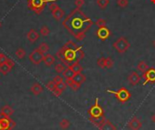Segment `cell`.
<instances>
[{"mask_svg":"<svg viewBox=\"0 0 155 130\" xmlns=\"http://www.w3.org/2000/svg\"><path fill=\"white\" fill-rule=\"evenodd\" d=\"M13 114H14V109L10 106H7H7H4L1 108V111H0V115L3 116L4 117H9Z\"/></svg>","mask_w":155,"mask_h":130,"instance_id":"cell-13","label":"cell"},{"mask_svg":"<svg viewBox=\"0 0 155 130\" xmlns=\"http://www.w3.org/2000/svg\"><path fill=\"white\" fill-rule=\"evenodd\" d=\"M152 3H154V4H155V0H152Z\"/></svg>","mask_w":155,"mask_h":130,"instance_id":"cell-44","label":"cell"},{"mask_svg":"<svg viewBox=\"0 0 155 130\" xmlns=\"http://www.w3.org/2000/svg\"><path fill=\"white\" fill-rule=\"evenodd\" d=\"M113 47L118 53L122 54V53H125L126 51H128V49L130 48V47H131V44H130L128 39L125 38L124 36H121V38H117L114 42Z\"/></svg>","mask_w":155,"mask_h":130,"instance_id":"cell-2","label":"cell"},{"mask_svg":"<svg viewBox=\"0 0 155 130\" xmlns=\"http://www.w3.org/2000/svg\"><path fill=\"white\" fill-rule=\"evenodd\" d=\"M83 22L80 18H73V21H72V26L75 29V28H81L82 27V25H83Z\"/></svg>","mask_w":155,"mask_h":130,"instance_id":"cell-24","label":"cell"},{"mask_svg":"<svg viewBox=\"0 0 155 130\" xmlns=\"http://www.w3.org/2000/svg\"><path fill=\"white\" fill-rule=\"evenodd\" d=\"M64 80H65V79H64V77L57 75V76H55V77L53 78V82H54L55 85H58V84H60V83L65 82Z\"/></svg>","mask_w":155,"mask_h":130,"instance_id":"cell-31","label":"cell"},{"mask_svg":"<svg viewBox=\"0 0 155 130\" xmlns=\"http://www.w3.org/2000/svg\"><path fill=\"white\" fill-rule=\"evenodd\" d=\"M60 7L56 4V3H54V2H51L50 5H49V10H50L51 12H54L55 10H57Z\"/></svg>","mask_w":155,"mask_h":130,"instance_id":"cell-36","label":"cell"},{"mask_svg":"<svg viewBox=\"0 0 155 130\" xmlns=\"http://www.w3.org/2000/svg\"><path fill=\"white\" fill-rule=\"evenodd\" d=\"M152 121L155 124V114H153L152 116Z\"/></svg>","mask_w":155,"mask_h":130,"instance_id":"cell-42","label":"cell"},{"mask_svg":"<svg viewBox=\"0 0 155 130\" xmlns=\"http://www.w3.org/2000/svg\"><path fill=\"white\" fill-rule=\"evenodd\" d=\"M96 3L101 9H104L109 5V0H96Z\"/></svg>","mask_w":155,"mask_h":130,"instance_id":"cell-28","label":"cell"},{"mask_svg":"<svg viewBox=\"0 0 155 130\" xmlns=\"http://www.w3.org/2000/svg\"><path fill=\"white\" fill-rule=\"evenodd\" d=\"M149 69V66L145 61H140L137 65V70L141 73H145Z\"/></svg>","mask_w":155,"mask_h":130,"instance_id":"cell-20","label":"cell"},{"mask_svg":"<svg viewBox=\"0 0 155 130\" xmlns=\"http://www.w3.org/2000/svg\"><path fill=\"white\" fill-rule=\"evenodd\" d=\"M43 62L46 64V66H51L52 65L54 64L55 62V57H54L53 55L50 54H46L44 55V58H43Z\"/></svg>","mask_w":155,"mask_h":130,"instance_id":"cell-16","label":"cell"},{"mask_svg":"<svg viewBox=\"0 0 155 130\" xmlns=\"http://www.w3.org/2000/svg\"><path fill=\"white\" fill-rule=\"evenodd\" d=\"M11 124L12 122L7 117H2V118H0V130H9Z\"/></svg>","mask_w":155,"mask_h":130,"instance_id":"cell-14","label":"cell"},{"mask_svg":"<svg viewBox=\"0 0 155 130\" xmlns=\"http://www.w3.org/2000/svg\"><path fill=\"white\" fill-rule=\"evenodd\" d=\"M62 75H63V77L66 79V78H73L75 74H74V72L70 68V66H68L64 70V72L62 73Z\"/></svg>","mask_w":155,"mask_h":130,"instance_id":"cell-21","label":"cell"},{"mask_svg":"<svg viewBox=\"0 0 155 130\" xmlns=\"http://www.w3.org/2000/svg\"><path fill=\"white\" fill-rule=\"evenodd\" d=\"M14 66H15L14 61L8 58L4 63L0 64V73H2L3 75H7V74H8L12 70Z\"/></svg>","mask_w":155,"mask_h":130,"instance_id":"cell-6","label":"cell"},{"mask_svg":"<svg viewBox=\"0 0 155 130\" xmlns=\"http://www.w3.org/2000/svg\"><path fill=\"white\" fill-rule=\"evenodd\" d=\"M70 126H71L70 121L68 120V119H66V118H63L59 122V127H60L61 129H63V130L68 129V128L70 127Z\"/></svg>","mask_w":155,"mask_h":130,"instance_id":"cell-22","label":"cell"},{"mask_svg":"<svg viewBox=\"0 0 155 130\" xmlns=\"http://www.w3.org/2000/svg\"><path fill=\"white\" fill-rule=\"evenodd\" d=\"M141 81V77L139 76V74L135 71L131 72V74L128 76V82L131 84L132 86H136L138 85Z\"/></svg>","mask_w":155,"mask_h":130,"instance_id":"cell-9","label":"cell"},{"mask_svg":"<svg viewBox=\"0 0 155 130\" xmlns=\"http://www.w3.org/2000/svg\"><path fill=\"white\" fill-rule=\"evenodd\" d=\"M116 3H117V5H119V7L122 8H127L128 5H129V1H128V0H117Z\"/></svg>","mask_w":155,"mask_h":130,"instance_id":"cell-30","label":"cell"},{"mask_svg":"<svg viewBox=\"0 0 155 130\" xmlns=\"http://www.w3.org/2000/svg\"><path fill=\"white\" fill-rule=\"evenodd\" d=\"M43 90H44V88H43V86H42L39 83H35V84H34L32 86H31V88H30L31 93H32V94L35 95V96H38V95H40L41 93L43 92Z\"/></svg>","mask_w":155,"mask_h":130,"instance_id":"cell-15","label":"cell"},{"mask_svg":"<svg viewBox=\"0 0 155 130\" xmlns=\"http://www.w3.org/2000/svg\"><path fill=\"white\" fill-rule=\"evenodd\" d=\"M27 39H28L29 42H31V43H35L37 40L39 39L40 34L37 32L35 29L32 28V29H30V30L28 31V33L27 34Z\"/></svg>","mask_w":155,"mask_h":130,"instance_id":"cell-10","label":"cell"},{"mask_svg":"<svg viewBox=\"0 0 155 130\" xmlns=\"http://www.w3.org/2000/svg\"><path fill=\"white\" fill-rule=\"evenodd\" d=\"M108 93H111L116 96V98L118 99L120 102L124 103L128 101L130 98H131V93L129 92L128 89L124 88H121L118 91H111V90H107Z\"/></svg>","mask_w":155,"mask_h":130,"instance_id":"cell-3","label":"cell"},{"mask_svg":"<svg viewBox=\"0 0 155 130\" xmlns=\"http://www.w3.org/2000/svg\"><path fill=\"white\" fill-rule=\"evenodd\" d=\"M1 27H2V23H1V21H0V28H1Z\"/></svg>","mask_w":155,"mask_h":130,"instance_id":"cell-43","label":"cell"},{"mask_svg":"<svg viewBox=\"0 0 155 130\" xmlns=\"http://www.w3.org/2000/svg\"><path fill=\"white\" fill-rule=\"evenodd\" d=\"M88 113L91 116V118H92V119H99L103 116V108L101 107V106L98 103V98L95 99V104L89 109Z\"/></svg>","mask_w":155,"mask_h":130,"instance_id":"cell-4","label":"cell"},{"mask_svg":"<svg viewBox=\"0 0 155 130\" xmlns=\"http://www.w3.org/2000/svg\"><path fill=\"white\" fill-rule=\"evenodd\" d=\"M73 81H74V82L79 83V84H81V85H82L83 83L85 82L86 77L84 75L83 73H77V74H75V75L73 76Z\"/></svg>","mask_w":155,"mask_h":130,"instance_id":"cell-19","label":"cell"},{"mask_svg":"<svg viewBox=\"0 0 155 130\" xmlns=\"http://www.w3.org/2000/svg\"><path fill=\"white\" fill-rule=\"evenodd\" d=\"M70 88L73 91H78L79 88H81V84H79V83H76V82H73V84L70 86Z\"/></svg>","mask_w":155,"mask_h":130,"instance_id":"cell-37","label":"cell"},{"mask_svg":"<svg viewBox=\"0 0 155 130\" xmlns=\"http://www.w3.org/2000/svg\"><path fill=\"white\" fill-rule=\"evenodd\" d=\"M65 69V66L63 64H56L54 66V70L56 73H63Z\"/></svg>","mask_w":155,"mask_h":130,"instance_id":"cell-32","label":"cell"},{"mask_svg":"<svg viewBox=\"0 0 155 130\" xmlns=\"http://www.w3.org/2000/svg\"><path fill=\"white\" fill-rule=\"evenodd\" d=\"M70 68L74 72V74H77V73H82L83 72V66L80 65L79 61H75L73 62V63L69 66Z\"/></svg>","mask_w":155,"mask_h":130,"instance_id":"cell-18","label":"cell"},{"mask_svg":"<svg viewBox=\"0 0 155 130\" xmlns=\"http://www.w3.org/2000/svg\"><path fill=\"white\" fill-rule=\"evenodd\" d=\"M74 5H75V7L78 9L81 8L83 5H84V0H75V1H74Z\"/></svg>","mask_w":155,"mask_h":130,"instance_id":"cell-38","label":"cell"},{"mask_svg":"<svg viewBox=\"0 0 155 130\" xmlns=\"http://www.w3.org/2000/svg\"><path fill=\"white\" fill-rule=\"evenodd\" d=\"M39 34L42 36H47L49 34H50V29H49V27L47 26H43L40 28Z\"/></svg>","mask_w":155,"mask_h":130,"instance_id":"cell-26","label":"cell"},{"mask_svg":"<svg viewBox=\"0 0 155 130\" xmlns=\"http://www.w3.org/2000/svg\"><path fill=\"white\" fill-rule=\"evenodd\" d=\"M153 46H154V47H155V40H154V41H153Z\"/></svg>","mask_w":155,"mask_h":130,"instance_id":"cell-45","label":"cell"},{"mask_svg":"<svg viewBox=\"0 0 155 130\" xmlns=\"http://www.w3.org/2000/svg\"><path fill=\"white\" fill-rule=\"evenodd\" d=\"M52 15H53V17L54 18L56 21H60L62 18L65 16V11L62 9V8H58L57 10H55L54 12H52Z\"/></svg>","mask_w":155,"mask_h":130,"instance_id":"cell-17","label":"cell"},{"mask_svg":"<svg viewBox=\"0 0 155 130\" xmlns=\"http://www.w3.org/2000/svg\"><path fill=\"white\" fill-rule=\"evenodd\" d=\"M62 93H63V91H61V90L58 89L57 88L53 91V94H54L55 96H61V95H62Z\"/></svg>","mask_w":155,"mask_h":130,"instance_id":"cell-41","label":"cell"},{"mask_svg":"<svg viewBox=\"0 0 155 130\" xmlns=\"http://www.w3.org/2000/svg\"><path fill=\"white\" fill-rule=\"evenodd\" d=\"M44 54L42 52H40L38 50V48L35 49L29 55V60L31 61V63L34 65H39L41 62L43 61V58H44Z\"/></svg>","mask_w":155,"mask_h":130,"instance_id":"cell-5","label":"cell"},{"mask_svg":"<svg viewBox=\"0 0 155 130\" xmlns=\"http://www.w3.org/2000/svg\"><path fill=\"white\" fill-rule=\"evenodd\" d=\"M142 127L141 121L138 118V117L133 116L131 118L128 123H127V127L130 130H140Z\"/></svg>","mask_w":155,"mask_h":130,"instance_id":"cell-7","label":"cell"},{"mask_svg":"<svg viewBox=\"0 0 155 130\" xmlns=\"http://www.w3.org/2000/svg\"><path fill=\"white\" fill-rule=\"evenodd\" d=\"M96 35L101 40H106L110 36V31L106 27H102L97 29Z\"/></svg>","mask_w":155,"mask_h":130,"instance_id":"cell-8","label":"cell"},{"mask_svg":"<svg viewBox=\"0 0 155 130\" xmlns=\"http://www.w3.org/2000/svg\"><path fill=\"white\" fill-rule=\"evenodd\" d=\"M37 48H38V50L40 52H42L44 55L47 54V52L49 51V46L47 45V43H46V42L41 43V44L39 45V47Z\"/></svg>","mask_w":155,"mask_h":130,"instance_id":"cell-23","label":"cell"},{"mask_svg":"<svg viewBox=\"0 0 155 130\" xmlns=\"http://www.w3.org/2000/svg\"><path fill=\"white\" fill-rule=\"evenodd\" d=\"M143 77L146 79L144 84L148 82L154 83L155 82V68H149L145 73H143Z\"/></svg>","mask_w":155,"mask_h":130,"instance_id":"cell-11","label":"cell"},{"mask_svg":"<svg viewBox=\"0 0 155 130\" xmlns=\"http://www.w3.org/2000/svg\"><path fill=\"white\" fill-rule=\"evenodd\" d=\"M104 66L105 68H111L114 66V60L111 57H105V63H104Z\"/></svg>","mask_w":155,"mask_h":130,"instance_id":"cell-29","label":"cell"},{"mask_svg":"<svg viewBox=\"0 0 155 130\" xmlns=\"http://www.w3.org/2000/svg\"><path fill=\"white\" fill-rule=\"evenodd\" d=\"M105 25H106V20L103 19V18H100V19H97L95 21V26H97L98 27H105Z\"/></svg>","mask_w":155,"mask_h":130,"instance_id":"cell-33","label":"cell"},{"mask_svg":"<svg viewBox=\"0 0 155 130\" xmlns=\"http://www.w3.org/2000/svg\"><path fill=\"white\" fill-rule=\"evenodd\" d=\"M46 88H47L48 90H50L51 92H53L55 88H56V85H55V84L53 82V80H52V81L48 82V83L46 84Z\"/></svg>","mask_w":155,"mask_h":130,"instance_id":"cell-34","label":"cell"},{"mask_svg":"<svg viewBox=\"0 0 155 130\" xmlns=\"http://www.w3.org/2000/svg\"><path fill=\"white\" fill-rule=\"evenodd\" d=\"M73 36H74V38H75L76 40L82 41L85 38V31L84 30H81V31H79V32L73 34Z\"/></svg>","mask_w":155,"mask_h":130,"instance_id":"cell-25","label":"cell"},{"mask_svg":"<svg viewBox=\"0 0 155 130\" xmlns=\"http://www.w3.org/2000/svg\"><path fill=\"white\" fill-rule=\"evenodd\" d=\"M98 127L100 130H117L116 127L108 119H105Z\"/></svg>","mask_w":155,"mask_h":130,"instance_id":"cell-12","label":"cell"},{"mask_svg":"<svg viewBox=\"0 0 155 130\" xmlns=\"http://www.w3.org/2000/svg\"><path fill=\"white\" fill-rule=\"evenodd\" d=\"M16 55L18 59H24L26 57V51L24 48H18L16 51Z\"/></svg>","mask_w":155,"mask_h":130,"instance_id":"cell-27","label":"cell"},{"mask_svg":"<svg viewBox=\"0 0 155 130\" xmlns=\"http://www.w3.org/2000/svg\"><path fill=\"white\" fill-rule=\"evenodd\" d=\"M66 86H67V85L65 84V82H63V83H60V84L56 85V88H57L58 89H60L61 91H64V90H65Z\"/></svg>","mask_w":155,"mask_h":130,"instance_id":"cell-39","label":"cell"},{"mask_svg":"<svg viewBox=\"0 0 155 130\" xmlns=\"http://www.w3.org/2000/svg\"><path fill=\"white\" fill-rule=\"evenodd\" d=\"M55 0H28L27 7L30 10L34 11L35 14L39 15L45 9L46 5L48 2H54Z\"/></svg>","mask_w":155,"mask_h":130,"instance_id":"cell-1","label":"cell"},{"mask_svg":"<svg viewBox=\"0 0 155 130\" xmlns=\"http://www.w3.org/2000/svg\"><path fill=\"white\" fill-rule=\"evenodd\" d=\"M104 63H105V57L98 58V60H97V66L100 67V68H105Z\"/></svg>","mask_w":155,"mask_h":130,"instance_id":"cell-35","label":"cell"},{"mask_svg":"<svg viewBox=\"0 0 155 130\" xmlns=\"http://www.w3.org/2000/svg\"><path fill=\"white\" fill-rule=\"evenodd\" d=\"M7 59H8V57H7V55H4L3 53H0V64L4 63V62H5Z\"/></svg>","mask_w":155,"mask_h":130,"instance_id":"cell-40","label":"cell"}]
</instances>
